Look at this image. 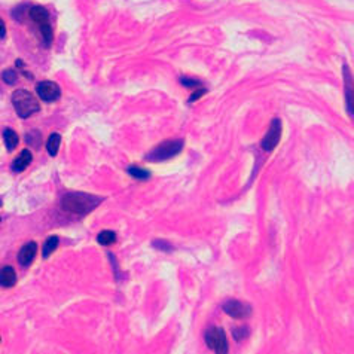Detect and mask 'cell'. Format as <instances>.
Here are the masks:
<instances>
[{
    "label": "cell",
    "instance_id": "1",
    "mask_svg": "<svg viewBox=\"0 0 354 354\" xmlns=\"http://www.w3.org/2000/svg\"><path fill=\"white\" fill-rule=\"evenodd\" d=\"M100 202H103L101 197L85 192H70L61 199V207L63 210L73 215H88L100 205Z\"/></svg>",
    "mask_w": 354,
    "mask_h": 354
},
{
    "label": "cell",
    "instance_id": "21",
    "mask_svg": "<svg viewBox=\"0 0 354 354\" xmlns=\"http://www.w3.org/2000/svg\"><path fill=\"white\" fill-rule=\"evenodd\" d=\"M182 84L188 88H198L201 85L199 81H195V79H188V78H182Z\"/></svg>",
    "mask_w": 354,
    "mask_h": 354
},
{
    "label": "cell",
    "instance_id": "5",
    "mask_svg": "<svg viewBox=\"0 0 354 354\" xmlns=\"http://www.w3.org/2000/svg\"><path fill=\"white\" fill-rule=\"evenodd\" d=\"M205 342H207L208 348L213 350L215 353H228V338H226V333L222 328H216V326L210 328L205 332Z\"/></svg>",
    "mask_w": 354,
    "mask_h": 354
},
{
    "label": "cell",
    "instance_id": "23",
    "mask_svg": "<svg viewBox=\"0 0 354 354\" xmlns=\"http://www.w3.org/2000/svg\"><path fill=\"white\" fill-rule=\"evenodd\" d=\"M6 36V27H5V22L0 18V39H3Z\"/></svg>",
    "mask_w": 354,
    "mask_h": 354
},
{
    "label": "cell",
    "instance_id": "6",
    "mask_svg": "<svg viewBox=\"0 0 354 354\" xmlns=\"http://www.w3.org/2000/svg\"><path fill=\"white\" fill-rule=\"evenodd\" d=\"M222 308L229 317L237 318V320H243V318H247V317L252 315V307L249 304L243 302V301H238V299L226 301Z\"/></svg>",
    "mask_w": 354,
    "mask_h": 354
},
{
    "label": "cell",
    "instance_id": "10",
    "mask_svg": "<svg viewBox=\"0 0 354 354\" xmlns=\"http://www.w3.org/2000/svg\"><path fill=\"white\" fill-rule=\"evenodd\" d=\"M17 283V274L12 266H5L0 269V286L2 288H12Z\"/></svg>",
    "mask_w": 354,
    "mask_h": 354
},
{
    "label": "cell",
    "instance_id": "16",
    "mask_svg": "<svg viewBox=\"0 0 354 354\" xmlns=\"http://www.w3.org/2000/svg\"><path fill=\"white\" fill-rule=\"evenodd\" d=\"M97 241L101 244V245H111V244L116 241V234L113 231H103V232L98 234Z\"/></svg>",
    "mask_w": 354,
    "mask_h": 354
},
{
    "label": "cell",
    "instance_id": "20",
    "mask_svg": "<svg viewBox=\"0 0 354 354\" xmlns=\"http://www.w3.org/2000/svg\"><path fill=\"white\" fill-rule=\"evenodd\" d=\"M154 247L162 250V252H170V250H173V245H170V244L167 243V241H164V240H155V241H154Z\"/></svg>",
    "mask_w": 354,
    "mask_h": 354
},
{
    "label": "cell",
    "instance_id": "18",
    "mask_svg": "<svg viewBox=\"0 0 354 354\" xmlns=\"http://www.w3.org/2000/svg\"><path fill=\"white\" fill-rule=\"evenodd\" d=\"M2 78H3V81H5L6 84H9V85H12V84L17 82V73H15L14 70H5L3 75H2Z\"/></svg>",
    "mask_w": 354,
    "mask_h": 354
},
{
    "label": "cell",
    "instance_id": "4",
    "mask_svg": "<svg viewBox=\"0 0 354 354\" xmlns=\"http://www.w3.org/2000/svg\"><path fill=\"white\" fill-rule=\"evenodd\" d=\"M30 18L39 25V30L44 36L46 46H49L52 42V27L49 24V14L44 6H33L30 9Z\"/></svg>",
    "mask_w": 354,
    "mask_h": 354
},
{
    "label": "cell",
    "instance_id": "11",
    "mask_svg": "<svg viewBox=\"0 0 354 354\" xmlns=\"http://www.w3.org/2000/svg\"><path fill=\"white\" fill-rule=\"evenodd\" d=\"M31 159H33L31 152H30L28 149H24L21 154L18 155V158L12 162V170H14L15 173H21V171H24V170L30 165Z\"/></svg>",
    "mask_w": 354,
    "mask_h": 354
},
{
    "label": "cell",
    "instance_id": "12",
    "mask_svg": "<svg viewBox=\"0 0 354 354\" xmlns=\"http://www.w3.org/2000/svg\"><path fill=\"white\" fill-rule=\"evenodd\" d=\"M60 143H61V135L58 133H52L49 135L48 141H46V151L51 156H55L58 154L60 149Z\"/></svg>",
    "mask_w": 354,
    "mask_h": 354
},
{
    "label": "cell",
    "instance_id": "14",
    "mask_svg": "<svg viewBox=\"0 0 354 354\" xmlns=\"http://www.w3.org/2000/svg\"><path fill=\"white\" fill-rule=\"evenodd\" d=\"M345 70V84H347V106L348 113L353 116V88H351V73H348V67H344Z\"/></svg>",
    "mask_w": 354,
    "mask_h": 354
},
{
    "label": "cell",
    "instance_id": "15",
    "mask_svg": "<svg viewBox=\"0 0 354 354\" xmlns=\"http://www.w3.org/2000/svg\"><path fill=\"white\" fill-rule=\"evenodd\" d=\"M58 243H60V240H58V237H55V235H52V237H49L46 241H45L44 244V250H42V253H44V258H49L54 252H55V249L58 247Z\"/></svg>",
    "mask_w": 354,
    "mask_h": 354
},
{
    "label": "cell",
    "instance_id": "13",
    "mask_svg": "<svg viewBox=\"0 0 354 354\" xmlns=\"http://www.w3.org/2000/svg\"><path fill=\"white\" fill-rule=\"evenodd\" d=\"M3 138H5V145H6L8 151H14V149L17 148L18 141H20L18 134L15 133L14 130H11V128H6V130H5Z\"/></svg>",
    "mask_w": 354,
    "mask_h": 354
},
{
    "label": "cell",
    "instance_id": "24",
    "mask_svg": "<svg viewBox=\"0 0 354 354\" xmlns=\"http://www.w3.org/2000/svg\"><path fill=\"white\" fill-rule=\"evenodd\" d=\"M0 205H2V199H0Z\"/></svg>",
    "mask_w": 354,
    "mask_h": 354
},
{
    "label": "cell",
    "instance_id": "22",
    "mask_svg": "<svg viewBox=\"0 0 354 354\" xmlns=\"http://www.w3.org/2000/svg\"><path fill=\"white\" fill-rule=\"evenodd\" d=\"M204 94H205V89H204V88L198 89L197 92H194V94H192V97H191V100H189V103H192V101H195V100H198L199 97H201V95H204Z\"/></svg>",
    "mask_w": 354,
    "mask_h": 354
},
{
    "label": "cell",
    "instance_id": "8",
    "mask_svg": "<svg viewBox=\"0 0 354 354\" xmlns=\"http://www.w3.org/2000/svg\"><path fill=\"white\" fill-rule=\"evenodd\" d=\"M36 91H38V95L44 100V101H55L60 98L61 95V91H60V87L52 82V81H44V82H39L38 87H36Z\"/></svg>",
    "mask_w": 354,
    "mask_h": 354
},
{
    "label": "cell",
    "instance_id": "9",
    "mask_svg": "<svg viewBox=\"0 0 354 354\" xmlns=\"http://www.w3.org/2000/svg\"><path fill=\"white\" fill-rule=\"evenodd\" d=\"M36 253H38V244L34 241H30L25 245H22V249L18 253V262L21 264L22 266H28L36 258Z\"/></svg>",
    "mask_w": 354,
    "mask_h": 354
},
{
    "label": "cell",
    "instance_id": "3",
    "mask_svg": "<svg viewBox=\"0 0 354 354\" xmlns=\"http://www.w3.org/2000/svg\"><path fill=\"white\" fill-rule=\"evenodd\" d=\"M183 149V140L177 138V140H165L161 145H158L155 149H152L148 155L146 159L151 162H159V161H167L171 159L176 155H179Z\"/></svg>",
    "mask_w": 354,
    "mask_h": 354
},
{
    "label": "cell",
    "instance_id": "17",
    "mask_svg": "<svg viewBox=\"0 0 354 354\" xmlns=\"http://www.w3.org/2000/svg\"><path fill=\"white\" fill-rule=\"evenodd\" d=\"M128 174L133 176L134 179H138V180H146L151 177V173L145 168H140V167H128Z\"/></svg>",
    "mask_w": 354,
    "mask_h": 354
},
{
    "label": "cell",
    "instance_id": "7",
    "mask_svg": "<svg viewBox=\"0 0 354 354\" xmlns=\"http://www.w3.org/2000/svg\"><path fill=\"white\" fill-rule=\"evenodd\" d=\"M281 137V121L280 119H274L269 125V130L265 134L264 140H262V149L266 152H271L280 141Z\"/></svg>",
    "mask_w": 354,
    "mask_h": 354
},
{
    "label": "cell",
    "instance_id": "2",
    "mask_svg": "<svg viewBox=\"0 0 354 354\" xmlns=\"http://www.w3.org/2000/svg\"><path fill=\"white\" fill-rule=\"evenodd\" d=\"M12 104L18 113V116L24 118V119L30 118L31 115L41 111L39 101L34 98V95L31 92H28L25 89H17L12 94Z\"/></svg>",
    "mask_w": 354,
    "mask_h": 354
},
{
    "label": "cell",
    "instance_id": "19",
    "mask_svg": "<svg viewBox=\"0 0 354 354\" xmlns=\"http://www.w3.org/2000/svg\"><path fill=\"white\" fill-rule=\"evenodd\" d=\"M234 338H235V341H243V339H245L247 336H249V329L245 328V326H241V328H238V329H234Z\"/></svg>",
    "mask_w": 354,
    "mask_h": 354
}]
</instances>
